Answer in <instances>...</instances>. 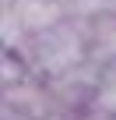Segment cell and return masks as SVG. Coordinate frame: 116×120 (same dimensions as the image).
I'll return each instance as SVG.
<instances>
[{"label":"cell","mask_w":116,"mask_h":120,"mask_svg":"<svg viewBox=\"0 0 116 120\" xmlns=\"http://www.w3.org/2000/svg\"><path fill=\"white\" fill-rule=\"evenodd\" d=\"M14 56H21V64L35 78H60L70 67L88 60V39H84V21L81 18H63L35 35H28Z\"/></svg>","instance_id":"6da1fadb"},{"label":"cell","mask_w":116,"mask_h":120,"mask_svg":"<svg viewBox=\"0 0 116 120\" xmlns=\"http://www.w3.org/2000/svg\"><path fill=\"white\" fill-rule=\"evenodd\" d=\"M91 109H102V113L116 116V64H105L102 67V78H98V92H95Z\"/></svg>","instance_id":"277c9868"},{"label":"cell","mask_w":116,"mask_h":120,"mask_svg":"<svg viewBox=\"0 0 116 120\" xmlns=\"http://www.w3.org/2000/svg\"><path fill=\"white\" fill-rule=\"evenodd\" d=\"M84 39H88V60L102 67L116 64V14L84 18Z\"/></svg>","instance_id":"7a4b0ae2"},{"label":"cell","mask_w":116,"mask_h":120,"mask_svg":"<svg viewBox=\"0 0 116 120\" xmlns=\"http://www.w3.org/2000/svg\"><path fill=\"white\" fill-rule=\"evenodd\" d=\"M63 120H112V116L102 113V109H84V113H74V116H63Z\"/></svg>","instance_id":"5b68a950"},{"label":"cell","mask_w":116,"mask_h":120,"mask_svg":"<svg viewBox=\"0 0 116 120\" xmlns=\"http://www.w3.org/2000/svg\"><path fill=\"white\" fill-rule=\"evenodd\" d=\"M67 18H105V14H116V0H60Z\"/></svg>","instance_id":"3957f363"}]
</instances>
